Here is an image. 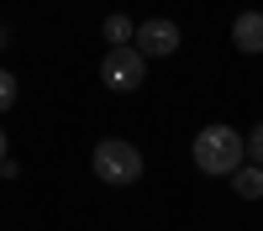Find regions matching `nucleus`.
I'll use <instances>...</instances> for the list:
<instances>
[{"instance_id":"6e6552de","label":"nucleus","mask_w":263,"mask_h":231,"mask_svg":"<svg viewBox=\"0 0 263 231\" xmlns=\"http://www.w3.org/2000/svg\"><path fill=\"white\" fill-rule=\"evenodd\" d=\"M16 95H21V84H16V74H11V69H0V116H6L11 105H16Z\"/></svg>"},{"instance_id":"9d476101","label":"nucleus","mask_w":263,"mask_h":231,"mask_svg":"<svg viewBox=\"0 0 263 231\" xmlns=\"http://www.w3.org/2000/svg\"><path fill=\"white\" fill-rule=\"evenodd\" d=\"M6 147H11V142H6V132H0V163H6Z\"/></svg>"},{"instance_id":"9b49d317","label":"nucleus","mask_w":263,"mask_h":231,"mask_svg":"<svg viewBox=\"0 0 263 231\" xmlns=\"http://www.w3.org/2000/svg\"><path fill=\"white\" fill-rule=\"evenodd\" d=\"M6 42H11V32H6V27H0V48H6Z\"/></svg>"},{"instance_id":"1a4fd4ad","label":"nucleus","mask_w":263,"mask_h":231,"mask_svg":"<svg viewBox=\"0 0 263 231\" xmlns=\"http://www.w3.org/2000/svg\"><path fill=\"white\" fill-rule=\"evenodd\" d=\"M248 142V158H253V168H263V121L253 126V137H242Z\"/></svg>"},{"instance_id":"20e7f679","label":"nucleus","mask_w":263,"mask_h":231,"mask_svg":"<svg viewBox=\"0 0 263 231\" xmlns=\"http://www.w3.org/2000/svg\"><path fill=\"white\" fill-rule=\"evenodd\" d=\"M179 27H174L168 16H153V21H137V37H132V48H137L142 58H168L179 53Z\"/></svg>"},{"instance_id":"7ed1b4c3","label":"nucleus","mask_w":263,"mask_h":231,"mask_svg":"<svg viewBox=\"0 0 263 231\" xmlns=\"http://www.w3.org/2000/svg\"><path fill=\"white\" fill-rule=\"evenodd\" d=\"M142 79H147V58L137 48H111L100 58V84L105 90L126 95V90H142Z\"/></svg>"},{"instance_id":"423d86ee","label":"nucleus","mask_w":263,"mask_h":231,"mask_svg":"<svg viewBox=\"0 0 263 231\" xmlns=\"http://www.w3.org/2000/svg\"><path fill=\"white\" fill-rule=\"evenodd\" d=\"M105 42H111V48H132V37H137V21H132L126 11H116V16H105Z\"/></svg>"},{"instance_id":"f03ea898","label":"nucleus","mask_w":263,"mask_h":231,"mask_svg":"<svg viewBox=\"0 0 263 231\" xmlns=\"http://www.w3.org/2000/svg\"><path fill=\"white\" fill-rule=\"evenodd\" d=\"M90 168H95V179H100V184H137L147 163H142V153H137L126 137H105V142H95Z\"/></svg>"},{"instance_id":"0eeeda50","label":"nucleus","mask_w":263,"mask_h":231,"mask_svg":"<svg viewBox=\"0 0 263 231\" xmlns=\"http://www.w3.org/2000/svg\"><path fill=\"white\" fill-rule=\"evenodd\" d=\"M232 189H237V195H242V200H258V195H263V168L242 163V168H237V174H232Z\"/></svg>"},{"instance_id":"39448f33","label":"nucleus","mask_w":263,"mask_h":231,"mask_svg":"<svg viewBox=\"0 0 263 231\" xmlns=\"http://www.w3.org/2000/svg\"><path fill=\"white\" fill-rule=\"evenodd\" d=\"M232 48L248 53V58L263 53V11H242V16L232 21Z\"/></svg>"},{"instance_id":"f257e3e1","label":"nucleus","mask_w":263,"mask_h":231,"mask_svg":"<svg viewBox=\"0 0 263 231\" xmlns=\"http://www.w3.org/2000/svg\"><path fill=\"white\" fill-rule=\"evenodd\" d=\"M190 158H195V168L200 174H211V179H232L237 168L248 163V142H242V132H232V126H200L195 132V142H190Z\"/></svg>"}]
</instances>
